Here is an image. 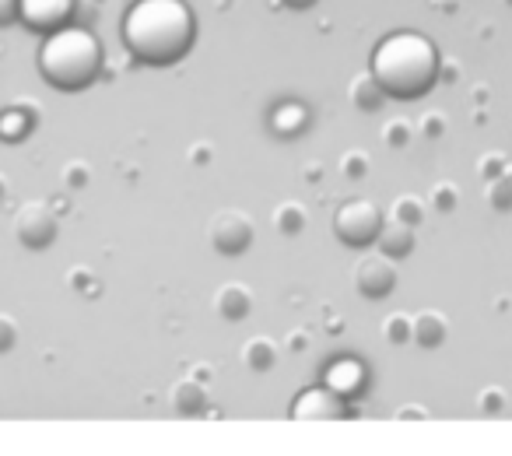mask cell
Instances as JSON below:
<instances>
[{
  "mask_svg": "<svg viewBox=\"0 0 512 456\" xmlns=\"http://www.w3.org/2000/svg\"><path fill=\"white\" fill-rule=\"evenodd\" d=\"M120 32L137 64L169 67L197 43V15L186 0H134Z\"/></svg>",
  "mask_w": 512,
  "mask_h": 456,
  "instance_id": "1",
  "label": "cell"
},
{
  "mask_svg": "<svg viewBox=\"0 0 512 456\" xmlns=\"http://www.w3.org/2000/svg\"><path fill=\"white\" fill-rule=\"evenodd\" d=\"M369 71L376 74V81L383 85V92L390 95V99L411 102L432 92V85L439 81V71H442V57L428 36L400 29L376 43Z\"/></svg>",
  "mask_w": 512,
  "mask_h": 456,
  "instance_id": "2",
  "label": "cell"
},
{
  "mask_svg": "<svg viewBox=\"0 0 512 456\" xmlns=\"http://www.w3.org/2000/svg\"><path fill=\"white\" fill-rule=\"evenodd\" d=\"M39 71L60 92H81L99 78L102 43L95 39V32L81 29V25H60V29L46 32L43 46H39Z\"/></svg>",
  "mask_w": 512,
  "mask_h": 456,
  "instance_id": "3",
  "label": "cell"
},
{
  "mask_svg": "<svg viewBox=\"0 0 512 456\" xmlns=\"http://www.w3.org/2000/svg\"><path fill=\"white\" fill-rule=\"evenodd\" d=\"M383 225H386L383 211H379L372 200H362V197L341 204L334 214V236L341 239L344 246H351V250H365V246L376 243Z\"/></svg>",
  "mask_w": 512,
  "mask_h": 456,
  "instance_id": "4",
  "label": "cell"
},
{
  "mask_svg": "<svg viewBox=\"0 0 512 456\" xmlns=\"http://www.w3.org/2000/svg\"><path fill=\"white\" fill-rule=\"evenodd\" d=\"M207 239H211L214 253H221V257H242L253 246L256 228L242 211L225 207V211H218L207 221Z\"/></svg>",
  "mask_w": 512,
  "mask_h": 456,
  "instance_id": "5",
  "label": "cell"
},
{
  "mask_svg": "<svg viewBox=\"0 0 512 456\" xmlns=\"http://www.w3.org/2000/svg\"><path fill=\"white\" fill-rule=\"evenodd\" d=\"M15 236L25 250H46L57 243V211L46 200H29L15 214Z\"/></svg>",
  "mask_w": 512,
  "mask_h": 456,
  "instance_id": "6",
  "label": "cell"
},
{
  "mask_svg": "<svg viewBox=\"0 0 512 456\" xmlns=\"http://www.w3.org/2000/svg\"><path fill=\"white\" fill-rule=\"evenodd\" d=\"M344 404H348V400L337 390H330L327 383L309 386V390H302L299 397L292 400V418L295 421H341L344 414H348Z\"/></svg>",
  "mask_w": 512,
  "mask_h": 456,
  "instance_id": "7",
  "label": "cell"
},
{
  "mask_svg": "<svg viewBox=\"0 0 512 456\" xmlns=\"http://www.w3.org/2000/svg\"><path fill=\"white\" fill-rule=\"evenodd\" d=\"M355 288L372 302L386 299V295L397 288V267H393V257H386V253H369V257H362V264L355 267Z\"/></svg>",
  "mask_w": 512,
  "mask_h": 456,
  "instance_id": "8",
  "label": "cell"
},
{
  "mask_svg": "<svg viewBox=\"0 0 512 456\" xmlns=\"http://www.w3.org/2000/svg\"><path fill=\"white\" fill-rule=\"evenodd\" d=\"M74 8H78V0H22V8H18V22H22L25 29L46 36V32H53V29H60V25L71 22Z\"/></svg>",
  "mask_w": 512,
  "mask_h": 456,
  "instance_id": "9",
  "label": "cell"
},
{
  "mask_svg": "<svg viewBox=\"0 0 512 456\" xmlns=\"http://www.w3.org/2000/svg\"><path fill=\"white\" fill-rule=\"evenodd\" d=\"M323 379H327L330 390H337L344 400H351V397H358V393L365 390V379H369V372H365V365L358 362V358H337V362L327 365Z\"/></svg>",
  "mask_w": 512,
  "mask_h": 456,
  "instance_id": "10",
  "label": "cell"
},
{
  "mask_svg": "<svg viewBox=\"0 0 512 456\" xmlns=\"http://www.w3.org/2000/svg\"><path fill=\"white\" fill-rule=\"evenodd\" d=\"M309 123H313V113H309L306 102L299 99H285L274 106L271 113V130L278 137H285V141H292V137H302L309 130Z\"/></svg>",
  "mask_w": 512,
  "mask_h": 456,
  "instance_id": "11",
  "label": "cell"
},
{
  "mask_svg": "<svg viewBox=\"0 0 512 456\" xmlns=\"http://www.w3.org/2000/svg\"><path fill=\"white\" fill-rule=\"evenodd\" d=\"M214 313L225 323H242L253 313V292H249L246 285H239V281H228V285H221L218 295H214Z\"/></svg>",
  "mask_w": 512,
  "mask_h": 456,
  "instance_id": "12",
  "label": "cell"
},
{
  "mask_svg": "<svg viewBox=\"0 0 512 456\" xmlns=\"http://www.w3.org/2000/svg\"><path fill=\"white\" fill-rule=\"evenodd\" d=\"M169 404H172V411L183 414V418H190V414H200L207 407L204 383H200L197 376H186V379H179V383H172Z\"/></svg>",
  "mask_w": 512,
  "mask_h": 456,
  "instance_id": "13",
  "label": "cell"
},
{
  "mask_svg": "<svg viewBox=\"0 0 512 456\" xmlns=\"http://www.w3.org/2000/svg\"><path fill=\"white\" fill-rule=\"evenodd\" d=\"M376 246H379V253H386V257H393V260L411 257V250H414V225L390 218L383 225V232H379Z\"/></svg>",
  "mask_w": 512,
  "mask_h": 456,
  "instance_id": "14",
  "label": "cell"
},
{
  "mask_svg": "<svg viewBox=\"0 0 512 456\" xmlns=\"http://www.w3.org/2000/svg\"><path fill=\"white\" fill-rule=\"evenodd\" d=\"M449 327H446V316L435 313V309H425L411 320V341L425 351H435L442 341H446Z\"/></svg>",
  "mask_w": 512,
  "mask_h": 456,
  "instance_id": "15",
  "label": "cell"
},
{
  "mask_svg": "<svg viewBox=\"0 0 512 456\" xmlns=\"http://www.w3.org/2000/svg\"><path fill=\"white\" fill-rule=\"evenodd\" d=\"M242 365L253 372H271L278 365V344L271 337H249L242 344Z\"/></svg>",
  "mask_w": 512,
  "mask_h": 456,
  "instance_id": "16",
  "label": "cell"
},
{
  "mask_svg": "<svg viewBox=\"0 0 512 456\" xmlns=\"http://www.w3.org/2000/svg\"><path fill=\"white\" fill-rule=\"evenodd\" d=\"M386 99H390V95L383 92V85H379L372 71L351 78V102H355L358 109H365V113H376V109L383 106Z\"/></svg>",
  "mask_w": 512,
  "mask_h": 456,
  "instance_id": "17",
  "label": "cell"
},
{
  "mask_svg": "<svg viewBox=\"0 0 512 456\" xmlns=\"http://www.w3.org/2000/svg\"><path fill=\"white\" fill-rule=\"evenodd\" d=\"M29 130H32V116H25L22 106H11L0 113V141L15 144L22 137H29Z\"/></svg>",
  "mask_w": 512,
  "mask_h": 456,
  "instance_id": "18",
  "label": "cell"
},
{
  "mask_svg": "<svg viewBox=\"0 0 512 456\" xmlns=\"http://www.w3.org/2000/svg\"><path fill=\"white\" fill-rule=\"evenodd\" d=\"M274 228H278L281 236H299L302 228H306V207L295 204V200L278 204V211H274Z\"/></svg>",
  "mask_w": 512,
  "mask_h": 456,
  "instance_id": "19",
  "label": "cell"
},
{
  "mask_svg": "<svg viewBox=\"0 0 512 456\" xmlns=\"http://www.w3.org/2000/svg\"><path fill=\"white\" fill-rule=\"evenodd\" d=\"M390 214L397 221H407V225H421V218H425V200L414 197V193H400V197L393 200Z\"/></svg>",
  "mask_w": 512,
  "mask_h": 456,
  "instance_id": "20",
  "label": "cell"
},
{
  "mask_svg": "<svg viewBox=\"0 0 512 456\" xmlns=\"http://www.w3.org/2000/svg\"><path fill=\"white\" fill-rule=\"evenodd\" d=\"M488 204L495 207V211H512V179L509 176H495L488 179Z\"/></svg>",
  "mask_w": 512,
  "mask_h": 456,
  "instance_id": "21",
  "label": "cell"
},
{
  "mask_svg": "<svg viewBox=\"0 0 512 456\" xmlns=\"http://www.w3.org/2000/svg\"><path fill=\"white\" fill-rule=\"evenodd\" d=\"M411 320L414 316H404V313H390L383 320V337L390 344H407L411 341Z\"/></svg>",
  "mask_w": 512,
  "mask_h": 456,
  "instance_id": "22",
  "label": "cell"
},
{
  "mask_svg": "<svg viewBox=\"0 0 512 456\" xmlns=\"http://www.w3.org/2000/svg\"><path fill=\"white\" fill-rule=\"evenodd\" d=\"M428 200H432L435 211L449 214V211H456V204H460V190H456L453 183H435L432 193H428Z\"/></svg>",
  "mask_w": 512,
  "mask_h": 456,
  "instance_id": "23",
  "label": "cell"
},
{
  "mask_svg": "<svg viewBox=\"0 0 512 456\" xmlns=\"http://www.w3.org/2000/svg\"><path fill=\"white\" fill-rule=\"evenodd\" d=\"M383 141L390 144V148H404V144L411 141V123H407V120H390L383 127Z\"/></svg>",
  "mask_w": 512,
  "mask_h": 456,
  "instance_id": "24",
  "label": "cell"
},
{
  "mask_svg": "<svg viewBox=\"0 0 512 456\" xmlns=\"http://www.w3.org/2000/svg\"><path fill=\"white\" fill-rule=\"evenodd\" d=\"M341 172L348 179H362L365 172H369V158H365V151H348V155L341 158Z\"/></svg>",
  "mask_w": 512,
  "mask_h": 456,
  "instance_id": "25",
  "label": "cell"
},
{
  "mask_svg": "<svg viewBox=\"0 0 512 456\" xmlns=\"http://www.w3.org/2000/svg\"><path fill=\"white\" fill-rule=\"evenodd\" d=\"M64 186H67V190H85V186H88V165L67 162L64 165Z\"/></svg>",
  "mask_w": 512,
  "mask_h": 456,
  "instance_id": "26",
  "label": "cell"
},
{
  "mask_svg": "<svg viewBox=\"0 0 512 456\" xmlns=\"http://www.w3.org/2000/svg\"><path fill=\"white\" fill-rule=\"evenodd\" d=\"M18 344V323L8 313H0V355H8Z\"/></svg>",
  "mask_w": 512,
  "mask_h": 456,
  "instance_id": "27",
  "label": "cell"
},
{
  "mask_svg": "<svg viewBox=\"0 0 512 456\" xmlns=\"http://www.w3.org/2000/svg\"><path fill=\"white\" fill-rule=\"evenodd\" d=\"M442 130H446V116H442V113L421 116V134H425V137H439Z\"/></svg>",
  "mask_w": 512,
  "mask_h": 456,
  "instance_id": "28",
  "label": "cell"
},
{
  "mask_svg": "<svg viewBox=\"0 0 512 456\" xmlns=\"http://www.w3.org/2000/svg\"><path fill=\"white\" fill-rule=\"evenodd\" d=\"M502 155L498 151H488V155L481 158V176L484 179H495V176H502Z\"/></svg>",
  "mask_w": 512,
  "mask_h": 456,
  "instance_id": "29",
  "label": "cell"
},
{
  "mask_svg": "<svg viewBox=\"0 0 512 456\" xmlns=\"http://www.w3.org/2000/svg\"><path fill=\"white\" fill-rule=\"evenodd\" d=\"M502 407H505V393L498 390V386L481 393V411H502Z\"/></svg>",
  "mask_w": 512,
  "mask_h": 456,
  "instance_id": "30",
  "label": "cell"
},
{
  "mask_svg": "<svg viewBox=\"0 0 512 456\" xmlns=\"http://www.w3.org/2000/svg\"><path fill=\"white\" fill-rule=\"evenodd\" d=\"M18 8H22V0H0V29L18 22Z\"/></svg>",
  "mask_w": 512,
  "mask_h": 456,
  "instance_id": "31",
  "label": "cell"
},
{
  "mask_svg": "<svg viewBox=\"0 0 512 456\" xmlns=\"http://www.w3.org/2000/svg\"><path fill=\"white\" fill-rule=\"evenodd\" d=\"M309 344V337L302 334V330H295V334H288V351H302Z\"/></svg>",
  "mask_w": 512,
  "mask_h": 456,
  "instance_id": "32",
  "label": "cell"
},
{
  "mask_svg": "<svg viewBox=\"0 0 512 456\" xmlns=\"http://www.w3.org/2000/svg\"><path fill=\"white\" fill-rule=\"evenodd\" d=\"M285 8H295V11H306V8H313L316 0H281Z\"/></svg>",
  "mask_w": 512,
  "mask_h": 456,
  "instance_id": "33",
  "label": "cell"
},
{
  "mask_svg": "<svg viewBox=\"0 0 512 456\" xmlns=\"http://www.w3.org/2000/svg\"><path fill=\"white\" fill-rule=\"evenodd\" d=\"M71 285L74 288H88V271H71Z\"/></svg>",
  "mask_w": 512,
  "mask_h": 456,
  "instance_id": "34",
  "label": "cell"
},
{
  "mask_svg": "<svg viewBox=\"0 0 512 456\" xmlns=\"http://www.w3.org/2000/svg\"><path fill=\"white\" fill-rule=\"evenodd\" d=\"M4 190H8V186H4V176H0V197H4Z\"/></svg>",
  "mask_w": 512,
  "mask_h": 456,
  "instance_id": "35",
  "label": "cell"
},
{
  "mask_svg": "<svg viewBox=\"0 0 512 456\" xmlns=\"http://www.w3.org/2000/svg\"><path fill=\"white\" fill-rule=\"evenodd\" d=\"M505 4H509V8H512V0H505Z\"/></svg>",
  "mask_w": 512,
  "mask_h": 456,
  "instance_id": "36",
  "label": "cell"
}]
</instances>
